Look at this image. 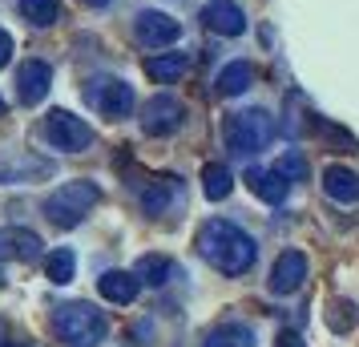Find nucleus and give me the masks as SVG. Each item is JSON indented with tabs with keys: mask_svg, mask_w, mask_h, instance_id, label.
I'll return each mask as SVG.
<instances>
[{
	"mask_svg": "<svg viewBox=\"0 0 359 347\" xmlns=\"http://www.w3.org/2000/svg\"><path fill=\"white\" fill-rule=\"evenodd\" d=\"M20 17L33 29H49L61 20V0H20Z\"/></svg>",
	"mask_w": 359,
	"mask_h": 347,
	"instance_id": "412c9836",
	"label": "nucleus"
},
{
	"mask_svg": "<svg viewBox=\"0 0 359 347\" xmlns=\"http://www.w3.org/2000/svg\"><path fill=\"white\" fill-rule=\"evenodd\" d=\"M186 65H190V61H186L182 53L149 57V61H146V77H149V81H158V85H174V81L182 77V73H186Z\"/></svg>",
	"mask_w": 359,
	"mask_h": 347,
	"instance_id": "6ab92c4d",
	"label": "nucleus"
},
{
	"mask_svg": "<svg viewBox=\"0 0 359 347\" xmlns=\"http://www.w3.org/2000/svg\"><path fill=\"white\" fill-rule=\"evenodd\" d=\"M8 243H13V254H17L20 263H36V259L45 254V250H41L45 243H41L33 231H13L8 234Z\"/></svg>",
	"mask_w": 359,
	"mask_h": 347,
	"instance_id": "5701e85b",
	"label": "nucleus"
},
{
	"mask_svg": "<svg viewBox=\"0 0 359 347\" xmlns=\"http://www.w3.org/2000/svg\"><path fill=\"white\" fill-rule=\"evenodd\" d=\"M133 33H137V41L146 45V49H165L170 41H178L182 36V25L174 17H165V13H142V17L133 20Z\"/></svg>",
	"mask_w": 359,
	"mask_h": 347,
	"instance_id": "9d476101",
	"label": "nucleus"
},
{
	"mask_svg": "<svg viewBox=\"0 0 359 347\" xmlns=\"http://www.w3.org/2000/svg\"><path fill=\"white\" fill-rule=\"evenodd\" d=\"M198 254L218 271V275H246L255 259H259V247L255 238L230 222V218H206L198 226Z\"/></svg>",
	"mask_w": 359,
	"mask_h": 347,
	"instance_id": "f257e3e1",
	"label": "nucleus"
},
{
	"mask_svg": "<svg viewBox=\"0 0 359 347\" xmlns=\"http://www.w3.org/2000/svg\"><path fill=\"white\" fill-rule=\"evenodd\" d=\"M49 323L65 347H97L109 335V319L93 303H81V299L77 303H57Z\"/></svg>",
	"mask_w": 359,
	"mask_h": 347,
	"instance_id": "f03ea898",
	"label": "nucleus"
},
{
	"mask_svg": "<svg viewBox=\"0 0 359 347\" xmlns=\"http://www.w3.org/2000/svg\"><path fill=\"white\" fill-rule=\"evenodd\" d=\"M45 137H49L53 149L85 154V149L93 146V125L81 121L77 114H69V109H53V114L45 117Z\"/></svg>",
	"mask_w": 359,
	"mask_h": 347,
	"instance_id": "39448f33",
	"label": "nucleus"
},
{
	"mask_svg": "<svg viewBox=\"0 0 359 347\" xmlns=\"http://www.w3.org/2000/svg\"><path fill=\"white\" fill-rule=\"evenodd\" d=\"M355 319H359L355 307H351L347 299H335V303H331V311H327V327L343 335V331H351V323H355Z\"/></svg>",
	"mask_w": 359,
	"mask_h": 347,
	"instance_id": "b1692460",
	"label": "nucleus"
},
{
	"mask_svg": "<svg viewBox=\"0 0 359 347\" xmlns=\"http://www.w3.org/2000/svg\"><path fill=\"white\" fill-rule=\"evenodd\" d=\"M0 114H4V97H0Z\"/></svg>",
	"mask_w": 359,
	"mask_h": 347,
	"instance_id": "2f4dec72",
	"label": "nucleus"
},
{
	"mask_svg": "<svg viewBox=\"0 0 359 347\" xmlns=\"http://www.w3.org/2000/svg\"><path fill=\"white\" fill-rule=\"evenodd\" d=\"M4 347H33V343H4Z\"/></svg>",
	"mask_w": 359,
	"mask_h": 347,
	"instance_id": "7c9ffc66",
	"label": "nucleus"
},
{
	"mask_svg": "<svg viewBox=\"0 0 359 347\" xmlns=\"http://www.w3.org/2000/svg\"><path fill=\"white\" fill-rule=\"evenodd\" d=\"M230 186H234V178H230V165L210 162L206 170H202V194H206L210 202H222L230 194Z\"/></svg>",
	"mask_w": 359,
	"mask_h": 347,
	"instance_id": "4be33fe9",
	"label": "nucleus"
},
{
	"mask_svg": "<svg viewBox=\"0 0 359 347\" xmlns=\"http://www.w3.org/2000/svg\"><path fill=\"white\" fill-rule=\"evenodd\" d=\"M202 347H255V331L246 327V323H218V327L202 339Z\"/></svg>",
	"mask_w": 359,
	"mask_h": 347,
	"instance_id": "f3484780",
	"label": "nucleus"
},
{
	"mask_svg": "<svg viewBox=\"0 0 359 347\" xmlns=\"http://www.w3.org/2000/svg\"><path fill=\"white\" fill-rule=\"evenodd\" d=\"M8 61H13V36L0 29V69L8 65Z\"/></svg>",
	"mask_w": 359,
	"mask_h": 347,
	"instance_id": "cd10ccee",
	"label": "nucleus"
},
{
	"mask_svg": "<svg viewBox=\"0 0 359 347\" xmlns=\"http://www.w3.org/2000/svg\"><path fill=\"white\" fill-rule=\"evenodd\" d=\"M275 170L283 174V178H287V182H303V178H307V162H303L299 154H283Z\"/></svg>",
	"mask_w": 359,
	"mask_h": 347,
	"instance_id": "393cba45",
	"label": "nucleus"
},
{
	"mask_svg": "<svg viewBox=\"0 0 359 347\" xmlns=\"http://www.w3.org/2000/svg\"><path fill=\"white\" fill-rule=\"evenodd\" d=\"M186 206V186H182V178H174V174H165V178H154L149 186H142V210H146L149 218H174Z\"/></svg>",
	"mask_w": 359,
	"mask_h": 347,
	"instance_id": "423d86ee",
	"label": "nucleus"
},
{
	"mask_svg": "<svg viewBox=\"0 0 359 347\" xmlns=\"http://www.w3.org/2000/svg\"><path fill=\"white\" fill-rule=\"evenodd\" d=\"M101 202V186L89 182V178H77V182L57 186L49 198H45V215H49L53 226H81V218Z\"/></svg>",
	"mask_w": 359,
	"mask_h": 347,
	"instance_id": "7ed1b4c3",
	"label": "nucleus"
},
{
	"mask_svg": "<svg viewBox=\"0 0 359 347\" xmlns=\"http://www.w3.org/2000/svg\"><path fill=\"white\" fill-rule=\"evenodd\" d=\"M49 85H53V69L49 61H25V65L17 69V93L25 105H36V101L49 97Z\"/></svg>",
	"mask_w": 359,
	"mask_h": 347,
	"instance_id": "9b49d317",
	"label": "nucleus"
},
{
	"mask_svg": "<svg viewBox=\"0 0 359 347\" xmlns=\"http://www.w3.org/2000/svg\"><path fill=\"white\" fill-rule=\"evenodd\" d=\"M97 291H101V299H109V303H117V307H126V303L137 299L142 283L133 279V271H105V275L97 279Z\"/></svg>",
	"mask_w": 359,
	"mask_h": 347,
	"instance_id": "2eb2a0df",
	"label": "nucleus"
},
{
	"mask_svg": "<svg viewBox=\"0 0 359 347\" xmlns=\"http://www.w3.org/2000/svg\"><path fill=\"white\" fill-rule=\"evenodd\" d=\"M97 85H101V89H85V97H89V105H93L101 117L121 121V117L133 114V85L117 81V77H109V81H97Z\"/></svg>",
	"mask_w": 359,
	"mask_h": 347,
	"instance_id": "6e6552de",
	"label": "nucleus"
},
{
	"mask_svg": "<svg viewBox=\"0 0 359 347\" xmlns=\"http://www.w3.org/2000/svg\"><path fill=\"white\" fill-rule=\"evenodd\" d=\"M246 186L255 190V198L271 202V206H283L287 194H291V182L278 170H246Z\"/></svg>",
	"mask_w": 359,
	"mask_h": 347,
	"instance_id": "ddd939ff",
	"label": "nucleus"
},
{
	"mask_svg": "<svg viewBox=\"0 0 359 347\" xmlns=\"http://www.w3.org/2000/svg\"><path fill=\"white\" fill-rule=\"evenodd\" d=\"M0 283H4V271H0Z\"/></svg>",
	"mask_w": 359,
	"mask_h": 347,
	"instance_id": "473e14b6",
	"label": "nucleus"
},
{
	"mask_svg": "<svg viewBox=\"0 0 359 347\" xmlns=\"http://www.w3.org/2000/svg\"><path fill=\"white\" fill-rule=\"evenodd\" d=\"M323 133L331 137V142H335V146H339L335 154H355V149H359V142H355V137H351L347 130H335V125H327Z\"/></svg>",
	"mask_w": 359,
	"mask_h": 347,
	"instance_id": "a878e982",
	"label": "nucleus"
},
{
	"mask_svg": "<svg viewBox=\"0 0 359 347\" xmlns=\"http://www.w3.org/2000/svg\"><path fill=\"white\" fill-rule=\"evenodd\" d=\"M307 283V254L303 250H283L271 266V291L275 295H294Z\"/></svg>",
	"mask_w": 359,
	"mask_h": 347,
	"instance_id": "1a4fd4ad",
	"label": "nucleus"
},
{
	"mask_svg": "<svg viewBox=\"0 0 359 347\" xmlns=\"http://www.w3.org/2000/svg\"><path fill=\"white\" fill-rule=\"evenodd\" d=\"M275 347H307V343H303V335H299V331H278Z\"/></svg>",
	"mask_w": 359,
	"mask_h": 347,
	"instance_id": "bb28decb",
	"label": "nucleus"
},
{
	"mask_svg": "<svg viewBox=\"0 0 359 347\" xmlns=\"http://www.w3.org/2000/svg\"><path fill=\"white\" fill-rule=\"evenodd\" d=\"M202 25L218 36H243L246 33V17L238 4H230V0H210L206 8H202Z\"/></svg>",
	"mask_w": 359,
	"mask_h": 347,
	"instance_id": "f8f14e48",
	"label": "nucleus"
},
{
	"mask_svg": "<svg viewBox=\"0 0 359 347\" xmlns=\"http://www.w3.org/2000/svg\"><path fill=\"white\" fill-rule=\"evenodd\" d=\"M323 190H327V198L351 206V202H359V174L347 170V165H327L323 170Z\"/></svg>",
	"mask_w": 359,
	"mask_h": 347,
	"instance_id": "4468645a",
	"label": "nucleus"
},
{
	"mask_svg": "<svg viewBox=\"0 0 359 347\" xmlns=\"http://www.w3.org/2000/svg\"><path fill=\"white\" fill-rule=\"evenodd\" d=\"M89 8H105V4H114V0H85Z\"/></svg>",
	"mask_w": 359,
	"mask_h": 347,
	"instance_id": "c85d7f7f",
	"label": "nucleus"
},
{
	"mask_svg": "<svg viewBox=\"0 0 359 347\" xmlns=\"http://www.w3.org/2000/svg\"><path fill=\"white\" fill-rule=\"evenodd\" d=\"M222 137H226L230 154H259L275 142V117L266 109H243V114H230L226 125H222Z\"/></svg>",
	"mask_w": 359,
	"mask_h": 347,
	"instance_id": "20e7f679",
	"label": "nucleus"
},
{
	"mask_svg": "<svg viewBox=\"0 0 359 347\" xmlns=\"http://www.w3.org/2000/svg\"><path fill=\"white\" fill-rule=\"evenodd\" d=\"M4 250H8V234H0V254H4Z\"/></svg>",
	"mask_w": 359,
	"mask_h": 347,
	"instance_id": "c756f323",
	"label": "nucleus"
},
{
	"mask_svg": "<svg viewBox=\"0 0 359 347\" xmlns=\"http://www.w3.org/2000/svg\"><path fill=\"white\" fill-rule=\"evenodd\" d=\"M182 121H186V105L178 97H170V93H158V97H149L142 105V130L149 137H165V133L182 130Z\"/></svg>",
	"mask_w": 359,
	"mask_h": 347,
	"instance_id": "0eeeda50",
	"label": "nucleus"
},
{
	"mask_svg": "<svg viewBox=\"0 0 359 347\" xmlns=\"http://www.w3.org/2000/svg\"><path fill=\"white\" fill-rule=\"evenodd\" d=\"M45 275H49V283H57V287L73 283V275H77V259H73V250L69 247L49 250V254H45Z\"/></svg>",
	"mask_w": 359,
	"mask_h": 347,
	"instance_id": "aec40b11",
	"label": "nucleus"
},
{
	"mask_svg": "<svg viewBox=\"0 0 359 347\" xmlns=\"http://www.w3.org/2000/svg\"><path fill=\"white\" fill-rule=\"evenodd\" d=\"M255 85V65L250 61H230L222 73H218V93L222 97H238Z\"/></svg>",
	"mask_w": 359,
	"mask_h": 347,
	"instance_id": "dca6fc26",
	"label": "nucleus"
},
{
	"mask_svg": "<svg viewBox=\"0 0 359 347\" xmlns=\"http://www.w3.org/2000/svg\"><path fill=\"white\" fill-rule=\"evenodd\" d=\"M170 275H174V266H170L165 254H142V259L133 263V279L146 283V287H165Z\"/></svg>",
	"mask_w": 359,
	"mask_h": 347,
	"instance_id": "a211bd4d",
	"label": "nucleus"
}]
</instances>
